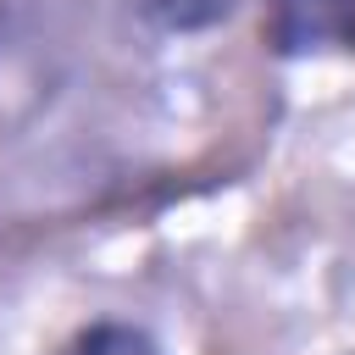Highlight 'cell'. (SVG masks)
<instances>
[{
    "mask_svg": "<svg viewBox=\"0 0 355 355\" xmlns=\"http://www.w3.org/2000/svg\"><path fill=\"white\" fill-rule=\"evenodd\" d=\"M272 44L283 55H355V0H272Z\"/></svg>",
    "mask_w": 355,
    "mask_h": 355,
    "instance_id": "6da1fadb",
    "label": "cell"
},
{
    "mask_svg": "<svg viewBox=\"0 0 355 355\" xmlns=\"http://www.w3.org/2000/svg\"><path fill=\"white\" fill-rule=\"evenodd\" d=\"M67 355H161V344H155L150 333L128 327V322H94L89 333L72 338Z\"/></svg>",
    "mask_w": 355,
    "mask_h": 355,
    "instance_id": "7a4b0ae2",
    "label": "cell"
},
{
    "mask_svg": "<svg viewBox=\"0 0 355 355\" xmlns=\"http://www.w3.org/2000/svg\"><path fill=\"white\" fill-rule=\"evenodd\" d=\"M144 11L155 22H166V28H200V22L222 17L227 0H144Z\"/></svg>",
    "mask_w": 355,
    "mask_h": 355,
    "instance_id": "3957f363",
    "label": "cell"
}]
</instances>
